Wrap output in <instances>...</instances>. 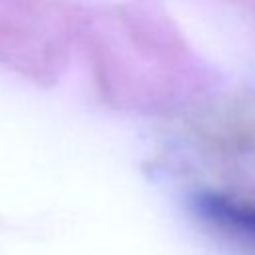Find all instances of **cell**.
<instances>
[{
    "label": "cell",
    "instance_id": "1",
    "mask_svg": "<svg viewBox=\"0 0 255 255\" xmlns=\"http://www.w3.org/2000/svg\"><path fill=\"white\" fill-rule=\"evenodd\" d=\"M193 211L211 227L241 241L255 243V205L213 191H199L191 199Z\"/></svg>",
    "mask_w": 255,
    "mask_h": 255
}]
</instances>
